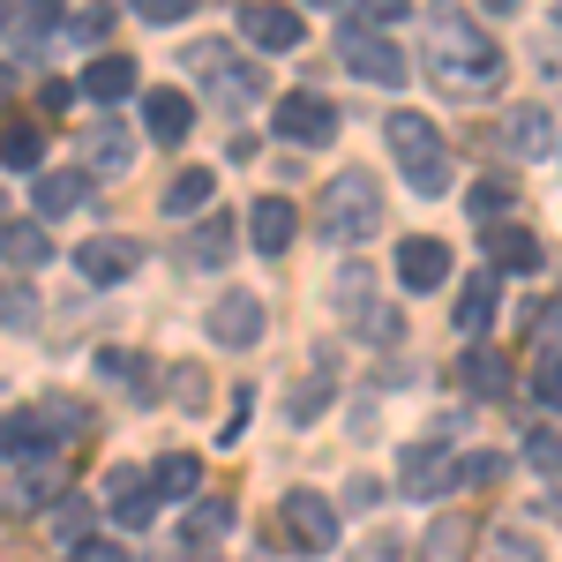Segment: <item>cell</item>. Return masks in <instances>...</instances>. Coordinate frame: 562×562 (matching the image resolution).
Instances as JSON below:
<instances>
[{
    "mask_svg": "<svg viewBox=\"0 0 562 562\" xmlns=\"http://www.w3.org/2000/svg\"><path fill=\"white\" fill-rule=\"evenodd\" d=\"M233 240H240V233H233V217H203V233L188 240V262H203V270H217V262L233 256Z\"/></svg>",
    "mask_w": 562,
    "mask_h": 562,
    "instance_id": "f1b7e54d",
    "label": "cell"
},
{
    "mask_svg": "<svg viewBox=\"0 0 562 562\" xmlns=\"http://www.w3.org/2000/svg\"><path fill=\"white\" fill-rule=\"evenodd\" d=\"M315 8H338V0H315Z\"/></svg>",
    "mask_w": 562,
    "mask_h": 562,
    "instance_id": "f6af8a7d",
    "label": "cell"
},
{
    "mask_svg": "<svg viewBox=\"0 0 562 562\" xmlns=\"http://www.w3.org/2000/svg\"><path fill=\"white\" fill-rule=\"evenodd\" d=\"M465 555H473V518H435L420 562H465Z\"/></svg>",
    "mask_w": 562,
    "mask_h": 562,
    "instance_id": "484cf974",
    "label": "cell"
},
{
    "mask_svg": "<svg viewBox=\"0 0 562 562\" xmlns=\"http://www.w3.org/2000/svg\"><path fill=\"white\" fill-rule=\"evenodd\" d=\"M248 233H256L262 256H285V248H293V233H301V211H293L285 195H262L256 211H248Z\"/></svg>",
    "mask_w": 562,
    "mask_h": 562,
    "instance_id": "2e32d148",
    "label": "cell"
},
{
    "mask_svg": "<svg viewBox=\"0 0 562 562\" xmlns=\"http://www.w3.org/2000/svg\"><path fill=\"white\" fill-rule=\"evenodd\" d=\"M195 487H203V465L195 458H158L150 465V495H166V503H195Z\"/></svg>",
    "mask_w": 562,
    "mask_h": 562,
    "instance_id": "cb8c5ba5",
    "label": "cell"
},
{
    "mask_svg": "<svg viewBox=\"0 0 562 562\" xmlns=\"http://www.w3.org/2000/svg\"><path fill=\"white\" fill-rule=\"evenodd\" d=\"M278 540L301 548V555H330V548H338V510H330V495L293 487V495L278 503Z\"/></svg>",
    "mask_w": 562,
    "mask_h": 562,
    "instance_id": "277c9868",
    "label": "cell"
},
{
    "mask_svg": "<svg viewBox=\"0 0 562 562\" xmlns=\"http://www.w3.org/2000/svg\"><path fill=\"white\" fill-rule=\"evenodd\" d=\"M143 128H150V143H188V128H195V105H188V90H143Z\"/></svg>",
    "mask_w": 562,
    "mask_h": 562,
    "instance_id": "7c38bea8",
    "label": "cell"
},
{
    "mask_svg": "<svg viewBox=\"0 0 562 562\" xmlns=\"http://www.w3.org/2000/svg\"><path fill=\"white\" fill-rule=\"evenodd\" d=\"M188 68H195V83L211 90L217 105H262V98H270L262 68H256V60H233L225 45H203V53H188Z\"/></svg>",
    "mask_w": 562,
    "mask_h": 562,
    "instance_id": "5b68a950",
    "label": "cell"
},
{
    "mask_svg": "<svg viewBox=\"0 0 562 562\" xmlns=\"http://www.w3.org/2000/svg\"><path fill=\"white\" fill-rule=\"evenodd\" d=\"M83 98H98V105L135 98V60H128V53H98V60L83 68Z\"/></svg>",
    "mask_w": 562,
    "mask_h": 562,
    "instance_id": "ffe728a7",
    "label": "cell"
},
{
    "mask_svg": "<svg viewBox=\"0 0 562 562\" xmlns=\"http://www.w3.org/2000/svg\"><path fill=\"white\" fill-rule=\"evenodd\" d=\"M38 158H45V135L31 128V121L0 128V166H8V173H38Z\"/></svg>",
    "mask_w": 562,
    "mask_h": 562,
    "instance_id": "4316f807",
    "label": "cell"
},
{
    "mask_svg": "<svg viewBox=\"0 0 562 562\" xmlns=\"http://www.w3.org/2000/svg\"><path fill=\"white\" fill-rule=\"evenodd\" d=\"M8 98H15V68H0V105H8Z\"/></svg>",
    "mask_w": 562,
    "mask_h": 562,
    "instance_id": "b9f144b4",
    "label": "cell"
},
{
    "mask_svg": "<svg viewBox=\"0 0 562 562\" xmlns=\"http://www.w3.org/2000/svg\"><path fill=\"white\" fill-rule=\"evenodd\" d=\"M76 158H83L90 173H128V166H135V143L121 128H105V121H98V128L76 135Z\"/></svg>",
    "mask_w": 562,
    "mask_h": 562,
    "instance_id": "ac0fdd59",
    "label": "cell"
},
{
    "mask_svg": "<svg viewBox=\"0 0 562 562\" xmlns=\"http://www.w3.org/2000/svg\"><path fill=\"white\" fill-rule=\"evenodd\" d=\"M397 487H405L413 503H435V495H450V487H458V465H450L442 450H428V442H420V450H405V473H397Z\"/></svg>",
    "mask_w": 562,
    "mask_h": 562,
    "instance_id": "5bb4252c",
    "label": "cell"
},
{
    "mask_svg": "<svg viewBox=\"0 0 562 562\" xmlns=\"http://www.w3.org/2000/svg\"><path fill=\"white\" fill-rule=\"evenodd\" d=\"M0 256L23 262V270H38V262L53 256V240H45L38 225H15V217H8V225H0Z\"/></svg>",
    "mask_w": 562,
    "mask_h": 562,
    "instance_id": "83f0119b",
    "label": "cell"
},
{
    "mask_svg": "<svg viewBox=\"0 0 562 562\" xmlns=\"http://www.w3.org/2000/svg\"><path fill=\"white\" fill-rule=\"evenodd\" d=\"M0 225H8V195H0Z\"/></svg>",
    "mask_w": 562,
    "mask_h": 562,
    "instance_id": "ee69618b",
    "label": "cell"
},
{
    "mask_svg": "<svg viewBox=\"0 0 562 562\" xmlns=\"http://www.w3.org/2000/svg\"><path fill=\"white\" fill-rule=\"evenodd\" d=\"M143 23H180V15H195V0H128Z\"/></svg>",
    "mask_w": 562,
    "mask_h": 562,
    "instance_id": "e575fe53",
    "label": "cell"
},
{
    "mask_svg": "<svg viewBox=\"0 0 562 562\" xmlns=\"http://www.w3.org/2000/svg\"><path fill=\"white\" fill-rule=\"evenodd\" d=\"M0 23H8V15H0Z\"/></svg>",
    "mask_w": 562,
    "mask_h": 562,
    "instance_id": "7dc6e473",
    "label": "cell"
},
{
    "mask_svg": "<svg viewBox=\"0 0 562 562\" xmlns=\"http://www.w3.org/2000/svg\"><path fill=\"white\" fill-rule=\"evenodd\" d=\"M487 8H495V15H503V8H518V0H487Z\"/></svg>",
    "mask_w": 562,
    "mask_h": 562,
    "instance_id": "7bdbcfd3",
    "label": "cell"
},
{
    "mask_svg": "<svg viewBox=\"0 0 562 562\" xmlns=\"http://www.w3.org/2000/svg\"><path fill=\"white\" fill-rule=\"evenodd\" d=\"M90 203V173H38V217H68Z\"/></svg>",
    "mask_w": 562,
    "mask_h": 562,
    "instance_id": "603a6c76",
    "label": "cell"
},
{
    "mask_svg": "<svg viewBox=\"0 0 562 562\" xmlns=\"http://www.w3.org/2000/svg\"><path fill=\"white\" fill-rule=\"evenodd\" d=\"M68 562H128L113 540H83V548H68Z\"/></svg>",
    "mask_w": 562,
    "mask_h": 562,
    "instance_id": "74e56055",
    "label": "cell"
},
{
    "mask_svg": "<svg viewBox=\"0 0 562 562\" xmlns=\"http://www.w3.org/2000/svg\"><path fill=\"white\" fill-rule=\"evenodd\" d=\"M76 270H83L90 285H121V278H135V240L98 233V240H83V248H76Z\"/></svg>",
    "mask_w": 562,
    "mask_h": 562,
    "instance_id": "8fae6325",
    "label": "cell"
},
{
    "mask_svg": "<svg viewBox=\"0 0 562 562\" xmlns=\"http://www.w3.org/2000/svg\"><path fill=\"white\" fill-rule=\"evenodd\" d=\"M397 285H405V293L450 285V248H442V240H405V248H397Z\"/></svg>",
    "mask_w": 562,
    "mask_h": 562,
    "instance_id": "4fadbf2b",
    "label": "cell"
},
{
    "mask_svg": "<svg viewBox=\"0 0 562 562\" xmlns=\"http://www.w3.org/2000/svg\"><path fill=\"white\" fill-rule=\"evenodd\" d=\"M45 23H53V0H23V38H38Z\"/></svg>",
    "mask_w": 562,
    "mask_h": 562,
    "instance_id": "ab89813d",
    "label": "cell"
},
{
    "mask_svg": "<svg viewBox=\"0 0 562 562\" xmlns=\"http://www.w3.org/2000/svg\"><path fill=\"white\" fill-rule=\"evenodd\" d=\"M495 562H540V548H532L525 532H503V540H495Z\"/></svg>",
    "mask_w": 562,
    "mask_h": 562,
    "instance_id": "8d00e7d4",
    "label": "cell"
},
{
    "mask_svg": "<svg viewBox=\"0 0 562 562\" xmlns=\"http://www.w3.org/2000/svg\"><path fill=\"white\" fill-rule=\"evenodd\" d=\"M383 225V188H375V173H360V166H346V173H330V188L315 195V233L323 240H368Z\"/></svg>",
    "mask_w": 562,
    "mask_h": 562,
    "instance_id": "7a4b0ae2",
    "label": "cell"
},
{
    "mask_svg": "<svg viewBox=\"0 0 562 562\" xmlns=\"http://www.w3.org/2000/svg\"><path fill=\"white\" fill-rule=\"evenodd\" d=\"M525 458L555 480V473H562V435H555V428H532V435H525Z\"/></svg>",
    "mask_w": 562,
    "mask_h": 562,
    "instance_id": "4dcf8cb0",
    "label": "cell"
},
{
    "mask_svg": "<svg viewBox=\"0 0 562 562\" xmlns=\"http://www.w3.org/2000/svg\"><path fill=\"white\" fill-rule=\"evenodd\" d=\"M495 301H503V278H495V270H480L473 285L458 293V330H465V338H480V330L495 323Z\"/></svg>",
    "mask_w": 562,
    "mask_h": 562,
    "instance_id": "7402d4cb",
    "label": "cell"
},
{
    "mask_svg": "<svg viewBox=\"0 0 562 562\" xmlns=\"http://www.w3.org/2000/svg\"><path fill=\"white\" fill-rule=\"evenodd\" d=\"M458 383L473 390V397H503V390H510V360L495 346H465L458 352Z\"/></svg>",
    "mask_w": 562,
    "mask_h": 562,
    "instance_id": "d6986e66",
    "label": "cell"
},
{
    "mask_svg": "<svg viewBox=\"0 0 562 562\" xmlns=\"http://www.w3.org/2000/svg\"><path fill=\"white\" fill-rule=\"evenodd\" d=\"M458 480H465V487H487V480H503V458H495V450H480V458L458 465Z\"/></svg>",
    "mask_w": 562,
    "mask_h": 562,
    "instance_id": "d590c367",
    "label": "cell"
},
{
    "mask_svg": "<svg viewBox=\"0 0 562 562\" xmlns=\"http://www.w3.org/2000/svg\"><path fill=\"white\" fill-rule=\"evenodd\" d=\"M240 38L256 53H293L301 45V15L278 8V0H240Z\"/></svg>",
    "mask_w": 562,
    "mask_h": 562,
    "instance_id": "9c48e42d",
    "label": "cell"
},
{
    "mask_svg": "<svg viewBox=\"0 0 562 562\" xmlns=\"http://www.w3.org/2000/svg\"><path fill=\"white\" fill-rule=\"evenodd\" d=\"M368 285H375L368 270H346V278H338V307L352 315V330H360V338H383V346H390V338H397V315H390Z\"/></svg>",
    "mask_w": 562,
    "mask_h": 562,
    "instance_id": "30bf717a",
    "label": "cell"
},
{
    "mask_svg": "<svg viewBox=\"0 0 562 562\" xmlns=\"http://www.w3.org/2000/svg\"><path fill=\"white\" fill-rule=\"evenodd\" d=\"M503 150H510V158H540V150H555V121H548V105H510V113H503Z\"/></svg>",
    "mask_w": 562,
    "mask_h": 562,
    "instance_id": "9a60e30c",
    "label": "cell"
},
{
    "mask_svg": "<svg viewBox=\"0 0 562 562\" xmlns=\"http://www.w3.org/2000/svg\"><path fill=\"white\" fill-rule=\"evenodd\" d=\"M428 31H435V90H458V98H487V90L503 83V53H495V38L480 31L465 8L435 0Z\"/></svg>",
    "mask_w": 562,
    "mask_h": 562,
    "instance_id": "6da1fadb",
    "label": "cell"
},
{
    "mask_svg": "<svg viewBox=\"0 0 562 562\" xmlns=\"http://www.w3.org/2000/svg\"><path fill=\"white\" fill-rule=\"evenodd\" d=\"M270 121H278L285 143L315 150V143H330V135H338V105H330V98H315V90H293V98H278V105H270Z\"/></svg>",
    "mask_w": 562,
    "mask_h": 562,
    "instance_id": "52a82bcc",
    "label": "cell"
},
{
    "mask_svg": "<svg viewBox=\"0 0 562 562\" xmlns=\"http://www.w3.org/2000/svg\"><path fill=\"white\" fill-rule=\"evenodd\" d=\"M338 60H346L352 76H368V83H405V53L383 38V31H368V23H346L338 31Z\"/></svg>",
    "mask_w": 562,
    "mask_h": 562,
    "instance_id": "8992f818",
    "label": "cell"
},
{
    "mask_svg": "<svg viewBox=\"0 0 562 562\" xmlns=\"http://www.w3.org/2000/svg\"><path fill=\"white\" fill-rule=\"evenodd\" d=\"M532 397L562 413V352H540V368H532Z\"/></svg>",
    "mask_w": 562,
    "mask_h": 562,
    "instance_id": "d6a6232c",
    "label": "cell"
},
{
    "mask_svg": "<svg viewBox=\"0 0 562 562\" xmlns=\"http://www.w3.org/2000/svg\"><path fill=\"white\" fill-rule=\"evenodd\" d=\"M510 203H518V180H495V173H487V180H480V188H473V211H480V217L510 211Z\"/></svg>",
    "mask_w": 562,
    "mask_h": 562,
    "instance_id": "836d02e7",
    "label": "cell"
},
{
    "mask_svg": "<svg viewBox=\"0 0 562 562\" xmlns=\"http://www.w3.org/2000/svg\"><path fill=\"white\" fill-rule=\"evenodd\" d=\"M405 8H413V0H360V15H368V23H397Z\"/></svg>",
    "mask_w": 562,
    "mask_h": 562,
    "instance_id": "f35d334b",
    "label": "cell"
},
{
    "mask_svg": "<svg viewBox=\"0 0 562 562\" xmlns=\"http://www.w3.org/2000/svg\"><path fill=\"white\" fill-rule=\"evenodd\" d=\"M555 23H562V0H555Z\"/></svg>",
    "mask_w": 562,
    "mask_h": 562,
    "instance_id": "bcb514c9",
    "label": "cell"
},
{
    "mask_svg": "<svg viewBox=\"0 0 562 562\" xmlns=\"http://www.w3.org/2000/svg\"><path fill=\"white\" fill-rule=\"evenodd\" d=\"M480 248H487V270H540V240L525 225H480Z\"/></svg>",
    "mask_w": 562,
    "mask_h": 562,
    "instance_id": "e0dca14e",
    "label": "cell"
},
{
    "mask_svg": "<svg viewBox=\"0 0 562 562\" xmlns=\"http://www.w3.org/2000/svg\"><path fill=\"white\" fill-rule=\"evenodd\" d=\"M225 525H233V503L211 495V503H188V525H180V532H188V540H217Z\"/></svg>",
    "mask_w": 562,
    "mask_h": 562,
    "instance_id": "f546056e",
    "label": "cell"
},
{
    "mask_svg": "<svg viewBox=\"0 0 562 562\" xmlns=\"http://www.w3.org/2000/svg\"><path fill=\"white\" fill-rule=\"evenodd\" d=\"M262 338V301L256 293H240V285H225L211 301V346H225V352H248Z\"/></svg>",
    "mask_w": 562,
    "mask_h": 562,
    "instance_id": "ba28073f",
    "label": "cell"
},
{
    "mask_svg": "<svg viewBox=\"0 0 562 562\" xmlns=\"http://www.w3.org/2000/svg\"><path fill=\"white\" fill-rule=\"evenodd\" d=\"M53 480H60V465H53V458L23 465V487H15V503H23V510H31V503H45V495H53Z\"/></svg>",
    "mask_w": 562,
    "mask_h": 562,
    "instance_id": "1f68e13d",
    "label": "cell"
},
{
    "mask_svg": "<svg viewBox=\"0 0 562 562\" xmlns=\"http://www.w3.org/2000/svg\"><path fill=\"white\" fill-rule=\"evenodd\" d=\"M45 532H53L60 548H83V540H98V510H90V495H60V503L45 510Z\"/></svg>",
    "mask_w": 562,
    "mask_h": 562,
    "instance_id": "44dd1931",
    "label": "cell"
},
{
    "mask_svg": "<svg viewBox=\"0 0 562 562\" xmlns=\"http://www.w3.org/2000/svg\"><path fill=\"white\" fill-rule=\"evenodd\" d=\"M0 315H8V323H23V315H31V293H23V285H8V293H0Z\"/></svg>",
    "mask_w": 562,
    "mask_h": 562,
    "instance_id": "60d3db41",
    "label": "cell"
},
{
    "mask_svg": "<svg viewBox=\"0 0 562 562\" xmlns=\"http://www.w3.org/2000/svg\"><path fill=\"white\" fill-rule=\"evenodd\" d=\"M383 143H390V158L405 166V180H413L420 195H442V188H450V150H442V135H435L428 113H390Z\"/></svg>",
    "mask_w": 562,
    "mask_h": 562,
    "instance_id": "3957f363",
    "label": "cell"
},
{
    "mask_svg": "<svg viewBox=\"0 0 562 562\" xmlns=\"http://www.w3.org/2000/svg\"><path fill=\"white\" fill-rule=\"evenodd\" d=\"M211 195H217V173L211 166H188V173L166 188V211L173 217H188V211H211Z\"/></svg>",
    "mask_w": 562,
    "mask_h": 562,
    "instance_id": "d4e9b609",
    "label": "cell"
}]
</instances>
